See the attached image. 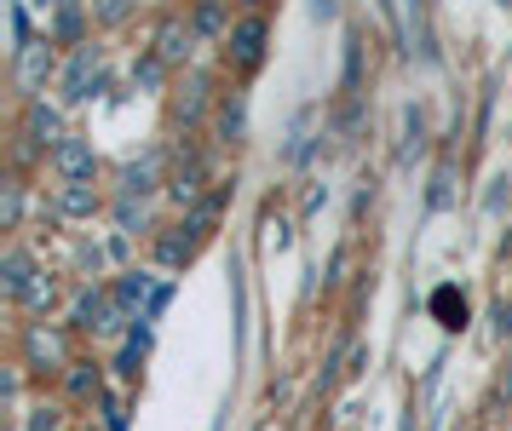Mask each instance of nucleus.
I'll return each instance as SVG.
<instances>
[{"label": "nucleus", "mask_w": 512, "mask_h": 431, "mask_svg": "<svg viewBox=\"0 0 512 431\" xmlns=\"http://www.w3.org/2000/svg\"><path fill=\"white\" fill-rule=\"evenodd\" d=\"M432 305H438V317H449L443 328H461V322H466V305H455V294H449V288H443V294L432 299Z\"/></svg>", "instance_id": "nucleus-12"}, {"label": "nucleus", "mask_w": 512, "mask_h": 431, "mask_svg": "<svg viewBox=\"0 0 512 431\" xmlns=\"http://www.w3.org/2000/svg\"><path fill=\"white\" fill-rule=\"evenodd\" d=\"M18 213H24V202H18V184H6V225H18Z\"/></svg>", "instance_id": "nucleus-17"}, {"label": "nucleus", "mask_w": 512, "mask_h": 431, "mask_svg": "<svg viewBox=\"0 0 512 431\" xmlns=\"http://www.w3.org/2000/svg\"><path fill=\"white\" fill-rule=\"evenodd\" d=\"M162 259H167V265H179V259H190V242H179V236H167V242H162Z\"/></svg>", "instance_id": "nucleus-15"}, {"label": "nucleus", "mask_w": 512, "mask_h": 431, "mask_svg": "<svg viewBox=\"0 0 512 431\" xmlns=\"http://www.w3.org/2000/svg\"><path fill=\"white\" fill-rule=\"evenodd\" d=\"M58 202H64V213H93V190H87V184H64Z\"/></svg>", "instance_id": "nucleus-11"}, {"label": "nucleus", "mask_w": 512, "mask_h": 431, "mask_svg": "<svg viewBox=\"0 0 512 431\" xmlns=\"http://www.w3.org/2000/svg\"><path fill=\"white\" fill-rule=\"evenodd\" d=\"M93 92H98V52H93V46H81V52H75V64L64 69V98L81 104V98H93Z\"/></svg>", "instance_id": "nucleus-1"}, {"label": "nucleus", "mask_w": 512, "mask_h": 431, "mask_svg": "<svg viewBox=\"0 0 512 431\" xmlns=\"http://www.w3.org/2000/svg\"><path fill=\"white\" fill-rule=\"evenodd\" d=\"M29 276H35V265H29V253H6V265H0V282H6V294H18L24 299L29 288H35V282H29Z\"/></svg>", "instance_id": "nucleus-5"}, {"label": "nucleus", "mask_w": 512, "mask_h": 431, "mask_svg": "<svg viewBox=\"0 0 512 431\" xmlns=\"http://www.w3.org/2000/svg\"><path fill=\"white\" fill-rule=\"evenodd\" d=\"M29 357L35 363H64V340L47 334V328H29Z\"/></svg>", "instance_id": "nucleus-6"}, {"label": "nucleus", "mask_w": 512, "mask_h": 431, "mask_svg": "<svg viewBox=\"0 0 512 431\" xmlns=\"http://www.w3.org/2000/svg\"><path fill=\"white\" fill-rule=\"evenodd\" d=\"M219 133H225V138L242 133V104H225V115H219Z\"/></svg>", "instance_id": "nucleus-14"}, {"label": "nucleus", "mask_w": 512, "mask_h": 431, "mask_svg": "<svg viewBox=\"0 0 512 431\" xmlns=\"http://www.w3.org/2000/svg\"><path fill=\"white\" fill-rule=\"evenodd\" d=\"M231 52L236 64H259V52H265V18H242L231 29Z\"/></svg>", "instance_id": "nucleus-3"}, {"label": "nucleus", "mask_w": 512, "mask_h": 431, "mask_svg": "<svg viewBox=\"0 0 512 431\" xmlns=\"http://www.w3.org/2000/svg\"><path fill=\"white\" fill-rule=\"evenodd\" d=\"M47 75H52V52L47 46H24L18 52V87H41Z\"/></svg>", "instance_id": "nucleus-4"}, {"label": "nucleus", "mask_w": 512, "mask_h": 431, "mask_svg": "<svg viewBox=\"0 0 512 431\" xmlns=\"http://www.w3.org/2000/svg\"><path fill=\"white\" fill-rule=\"evenodd\" d=\"M150 179H156V156H144L139 167H127V173H121V190L139 196V190H150Z\"/></svg>", "instance_id": "nucleus-10"}, {"label": "nucleus", "mask_w": 512, "mask_h": 431, "mask_svg": "<svg viewBox=\"0 0 512 431\" xmlns=\"http://www.w3.org/2000/svg\"><path fill=\"white\" fill-rule=\"evenodd\" d=\"M29 133L41 138V144H64V133H58V115H52L47 104H29Z\"/></svg>", "instance_id": "nucleus-7"}, {"label": "nucleus", "mask_w": 512, "mask_h": 431, "mask_svg": "<svg viewBox=\"0 0 512 431\" xmlns=\"http://www.w3.org/2000/svg\"><path fill=\"white\" fill-rule=\"evenodd\" d=\"M162 69H167V58H144V64L133 69V81H139V87H162Z\"/></svg>", "instance_id": "nucleus-13"}, {"label": "nucleus", "mask_w": 512, "mask_h": 431, "mask_svg": "<svg viewBox=\"0 0 512 431\" xmlns=\"http://www.w3.org/2000/svg\"><path fill=\"white\" fill-rule=\"evenodd\" d=\"M144 294H150V276H139V271L121 276V282H116V305H121V311H133V305H139Z\"/></svg>", "instance_id": "nucleus-9"}, {"label": "nucleus", "mask_w": 512, "mask_h": 431, "mask_svg": "<svg viewBox=\"0 0 512 431\" xmlns=\"http://www.w3.org/2000/svg\"><path fill=\"white\" fill-rule=\"evenodd\" d=\"M98 18H104V23H121V18H127V0H98Z\"/></svg>", "instance_id": "nucleus-16"}, {"label": "nucleus", "mask_w": 512, "mask_h": 431, "mask_svg": "<svg viewBox=\"0 0 512 431\" xmlns=\"http://www.w3.org/2000/svg\"><path fill=\"white\" fill-rule=\"evenodd\" d=\"M185 52H190V29H179V23H167V29H162V52H156V58H167V64H179Z\"/></svg>", "instance_id": "nucleus-8"}, {"label": "nucleus", "mask_w": 512, "mask_h": 431, "mask_svg": "<svg viewBox=\"0 0 512 431\" xmlns=\"http://www.w3.org/2000/svg\"><path fill=\"white\" fill-rule=\"evenodd\" d=\"M162 305H167V288H150V305H144V317H162Z\"/></svg>", "instance_id": "nucleus-18"}, {"label": "nucleus", "mask_w": 512, "mask_h": 431, "mask_svg": "<svg viewBox=\"0 0 512 431\" xmlns=\"http://www.w3.org/2000/svg\"><path fill=\"white\" fill-rule=\"evenodd\" d=\"M52 161H58V173L70 184L93 179V144H81V138H64V144H52Z\"/></svg>", "instance_id": "nucleus-2"}, {"label": "nucleus", "mask_w": 512, "mask_h": 431, "mask_svg": "<svg viewBox=\"0 0 512 431\" xmlns=\"http://www.w3.org/2000/svg\"><path fill=\"white\" fill-rule=\"evenodd\" d=\"M311 12H317V18H334V0H311Z\"/></svg>", "instance_id": "nucleus-19"}]
</instances>
